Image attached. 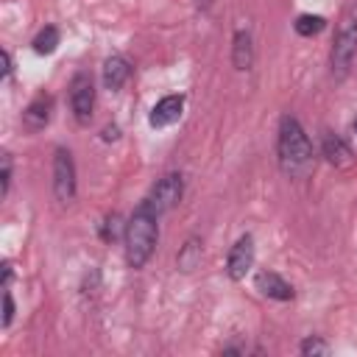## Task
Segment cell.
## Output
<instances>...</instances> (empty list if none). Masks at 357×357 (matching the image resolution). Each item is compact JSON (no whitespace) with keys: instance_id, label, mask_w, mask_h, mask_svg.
<instances>
[{"instance_id":"cell-7","label":"cell","mask_w":357,"mask_h":357,"mask_svg":"<svg viewBox=\"0 0 357 357\" xmlns=\"http://www.w3.org/2000/svg\"><path fill=\"white\" fill-rule=\"evenodd\" d=\"M251 265H254V237H251V234H243V237L229 248L226 273H229V279L240 282V279H245V273L251 271Z\"/></svg>"},{"instance_id":"cell-11","label":"cell","mask_w":357,"mask_h":357,"mask_svg":"<svg viewBox=\"0 0 357 357\" xmlns=\"http://www.w3.org/2000/svg\"><path fill=\"white\" fill-rule=\"evenodd\" d=\"M257 290L268 298H276V301H287L293 298V287L273 271H259L257 273Z\"/></svg>"},{"instance_id":"cell-12","label":"cell","mask_w":357,"mask_h":357,"mask_svg":"<svg viewBox=\"0 0 357 357\" xmlns=\"http://www.w3.org/2000/svg\"><path fill=\"white\" fill-rule=\"evenodd\" d=\"M128 78H131V64H128V59H123V56H109V59L103 61V84H106V89L117 92Z\"/></svg>"},{"instance_id":"cell-22","label":"cell","mask_w":357,"mask_h":357,"mask_svg":"<svg viewBox=\"0 0 357 357\" xmlns=\"http://www.w3.org/2000/svg\"><path fill=\"white\" fill-rule=\"evenodd\" d=\"M117 137H120L117 126H106V128H103V139H106V142H109V139H117Z\"/></svg>"},{"instance_id":"cell-6","label":"cell","mask_w":357,"mask_h":357,"mask_svg":"<svg viewBox=\"0 0 357 357\" xmlns=\"http://www.w3.org/2000/svg\"><path fill=\"white\" fill-rule=\"evenodd\" d=\"M70 109L75 114V120L81 126H86L92 120V109H95V84L92 75L86 73H75L70 81Z\"/></svg>"},{"instance_id":"cell-19","label":"cell","mask_w":357,"mask_h":357,"mask_svg":"<svg viewBox=\"0 0 357 357\" xmlns=\"http://www.w3.org/2000/svg\"><path fill=\"white\" fill-rule=\"evenodd\" d=\"M0 178H3V187H0V192H3V195H8V184H11V156H8V153H3Z\"/></svg>"},{"instance_id":"cell-9","label":"cell","mask_w":357,"mask_h":357,"mask_svg":"<svg viewBox=\"0 0 357 357\" xmlns=\"http://www.w3.org/2000/svg\"><path fill=\"white\" fill-rule=\"evenodd\" d=\"M50 109H53V98L45 95V92H39V95L25 106V112H22V126H25L28 131H42V128L50 123Z\"/></svg>"},{"instance_id":"cell-1","label":"cell","mask_w":357,"mask_h":357,"mask_svg":"<svg viewBox=\"0 0 357 357\" xmlns=\"http://www.w3.org/2000/svg\"><path fill=\"white\" fill-rule=\"evenodd\" d=\"M159 215H153L142 201L139 206L134 209V215L128 218L126 223V231H123V243H126V262L131 268H142L153 248H156V240H159Z\"/></svg>"},{"instance_id":"cell-5","label":"cell","mask_w":357,"mask_h":357,"mask_svg":"<svg viewBox=\"0 0 357 357\" xmlns=\"http://www.w3.org/2000/svg\"><path fill=\"white\" fill-rule=\"evenodd\" d=\"M53 192L61 204L75 198V162L67 148H56L53 153Z\"/></svg>"},{"instance_id":"cell-18","label":"cell","mask_w":357,"mask_h":357,"mask_svg":"<svg viewBox=\"0 0 357 357\" xmlns=\"http://www.w3.org/2000/svg\"><path fill=\"white\" fill-rule=\"evenodd\" d=\"M120 231H126V226H120V215H109L106 218V223H103V240H114V237H120Z\"/></svg>"},{"instance_id":"cell-23","label":"cell","mask_w":357,"mask_h":357,"mask_svg":"<svg viewBox=\"0 0 357 357\" xmlns=\"http://www.w3.org/2000/svg\"><path fill=\"white\" fill-rule=\"evenodd\" d=\"M354 131H357V120H354Z\"/></svg>"},{"instance_id":"cell-20","label":"cell","mask_w":357,"mask_h":357,"mask_svg":"<svg viewBox=\"0 0 357 357\" xmlns=\"http://www.w3.org/2000/svg\"><path fill=\"white\" fill-rule=\"evenodd\" d=\"M11 318H14V301H11V293L6 290L3 293V326H8Z\"/></svg>"},{"instance_id":"cell-2","label":"cell","mask_w":357,"mask_h":357,"mask_svg":"<svg viewBox=\"0 0 357 357\" xmlns=\"http://www.w3.org/2000/svg\"><path fill=\"white\" fill-rule=\"evenodd\" d=\"M279 162L287 173H301L312 162V142L304 134L301 123L293 114H284L279 123Z\"/></svg>"},{"instance_id":"cell-15","label":"cell","mask_w":357,"mask_h":357,"mask_svg":"<svg viewBox=\"0 0 357 357\" xmlns=\"http://www.w3.org/2000/svg\"><path fill=\"white\" fill-rule=\"evenodd\" d=\"M176 262H178V268H181V271H195V268H198V262H201V243H198L195 237H190V240L184 243V248L178 251Z\"/></svg>"},{"instance_id":"cell-13","label":"cell","mask_w":357,"mask_h":357,"mask_svg":"<svg viewBox=\"0 0 357 357\" xmlns=\"http://www.w3.org/2000/svg\"><path fill=\"white\" fill-rule=\"evenodd\" d=\"M254 61V42L248 31H237L234 33V45H231V64L234 70H248Z\"/></svg>"},{"instance_id":"cell-17","label":"cell","mask_w":357,"mask_h":357,"mask_svg":"<svg viewBox=\"0 0 357 357\" xmlns=\"http://www.w3.org/2000/svg\"><path fill=\"white\" fill-rule=\"evenodd\" d=\"M301 354L304 357H315V354H329V343L321 337H307L301 340Z\"/></svg>"},{"instance_id":"cell-10","label":"cell","mask_w":357,"mask_h":357,"mask_svg":"<svg viewBox=\"0 0 357 357\" xmlns=\"http://www.w3.org/2000/svg\"><path fill=\"white\" fill-rule=\"evenodd\" d=\"M321 153L326 156V162L329 165H335V167H349L351 162H354V153H351V148L337 137V134H324V139H321Z\"/></svg>"},{"instance_id":"cell-8","label":"cell","mask_w":357,"mask_h":357,"mask_svg":"<svg viewBox=\"0 0 357 357\" xmlns=\"http://www.w3.org/2000/svg\"><path fill=\"white\" fill-rule=\"evenodd\" d=\"M181 109H184V95H165L148 114V123L153 128H165L170 123H176L181 117Z\"/></svg>"},{"instance_id":"cell-16","label":"cell","mask_w":357,"mask_h":357,"mask_svg":"<svg viewBox=\"0 0 357 357\" xmlns=\"http://www.w3.org/2000/svg\"><path fill=\"white\" fill-rule=\"evenodd\" d=\"M293 28H296L298 36H315V33H321V31L326 28V20H324L321 14H301V17L293 22Z\"/></svg>"},{"instance_id":"cell-3","label":"cell","mask_w":357,"mask_h":357,"mask_svg":"<svg viewBox=\"0 0 357 357\" xmlns=\"http://www.w3.org/2000/svg\"><path fill=\"white\" fill-rule=\"evenodd\" d=\"M357 56V14H346L337 33H335V42H332V53H329V64H332V73L335 75H346L351 61Z\"/></svg>"},{"instance_id":"cell-4","label":"cell","mask_w":357,"mask_h":357,"mask_svg":"<svg viewBox=\"0 0 357 357\" xmlns=\"http://www.w3.org/2000/svg\"><path fill=\"white\" fill-rule=\"evenodd\" d=\"M181 195H184V178H181V173H165L153 187H151V192L142 198V204L153 212V215H165V212H170L178 201H181Z\"/></svg>"},{"instance_id":"cell-14","label":"cell","mask_w":357,"mask_h":357,"mask_svg":"<svg viewBox=\"0 0 357 357\" xmlns=\"http://www.w3.org/2000/svg\"><path fill=\"white\" fill-rule=\"evenodd\" d=\"M33 50L39 53V56H47V53H53L56 47H59V28L56 25H45L36 36H33Z\"/></svg>"},{"instance_id":"cell-21","label":"cell","mask_w":357,"mask_h":357,"mask_svg":"<svg viewBox=\"0 0 357 357\" xmlns=\"http://www.w3.org/2000/svg\"><path fill=\"white\" fill-rule=\"evenodd\" d=\"M0 59H3V78L8 81V78H11V53H8V50H3V53H0Z\"/></svg>"}]
</instances>
